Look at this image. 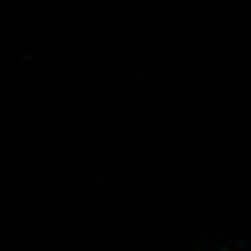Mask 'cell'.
Instances as JSON below:
<instances>
[{
  "mask_svg": "<svg viewBox=\"0 0 251 251\" xmlns=\"http://www.w3.org/2000/svg\"><path fill=\"white\" fill-rule=\"evenodd\" d=\"M221 251H251V240L248 244H232V248H221Z\"/></svg>",
  "mask_w": 251,
  "mask_h": 251,
  "instance_id": "6da1fadb",
  "label": "cell"
}]
</instances>
